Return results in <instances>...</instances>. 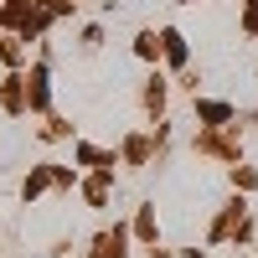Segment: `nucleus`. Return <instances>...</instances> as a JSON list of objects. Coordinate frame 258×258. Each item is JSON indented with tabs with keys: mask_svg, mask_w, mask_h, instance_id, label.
I'll list each match as a JSON object with an SVG mask.
<instances>
[{
	"mask_svg": "<svg viewBox=\"0 0 258 258\" xmlns=\"http://www.w3.org/2000/svg\"><path fill=\"white\" fill-rule=\"evenodd\" d=\"M197 114H202L207 124H227V119H232V109H227V103H197Z\"/></svg>",
	"mask_w": 258,
	"mask_h": 258,
	"instance_id": "obj_1",
	"label": "nucleus"
},
{
	"mask_svg": "<svg viewBox=\"0 0 258 258\" xmlns=\"http://www.w3.org/2000/svg\"><path fill=\"white\" fill-rule=\"evenodd\" d=\"M248 31H258V6H253V11H248Z\"/></svg>",
	"mask_w": 258,
	"mask_h": 258,
	"instance_id": "obj_3",
	"label": "nucleus"
},
{
	"mask_svg": "<svg viewBox=\"0 0 258 258\" xmlns=\"http://www.w3.org/2000/svg\"><path fill=\"white\" fill-rule=\"evenodd\" d=\"M135 52H140V57L150 62V57H155V52H160V41H155V36H150V31H145V36H140V47H135Z\"/></svg>",
	"mask_w": 258,
	"mask_h": 258,
	"instance_id": "obj_2",
	"label": "nucleus"
}]
</instances>
